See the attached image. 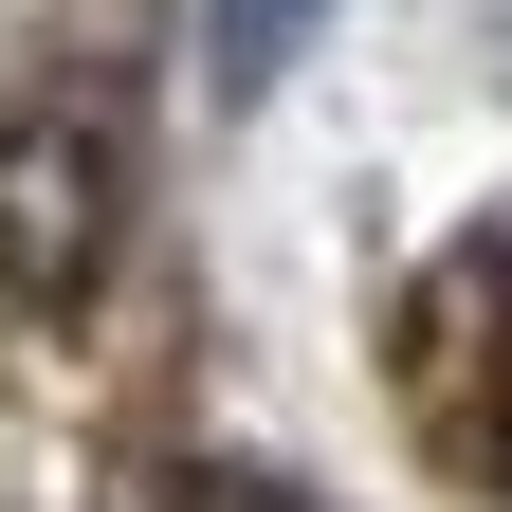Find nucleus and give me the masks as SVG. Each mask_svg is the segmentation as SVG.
Returning a JSON list of instances; mask_svg holds the SVG:
<instances>
[{"label":"nucleus","instance_id":"f257e3e1","mask_svg":"<svg viewBox=\"0 0 512 512\" xmlns=\"http://www.w3.org/2000/svg\"><path fill=\"white\" fill-rule=\"evenodd\" d=\"M128 238V92L37 74L0 92V311H74Z\"/></svg>","mask_w":512,"mask_h":512},{"label":"nucleus","instance_id":"7ed1b4c3","mask_svg":"<svg viewBox=\"0 0 512 512\" xmlns=\"http://www.w3.org/2000/svg\"><path fill=\"white\" fill-rule=\"evenodd\" d=\"M183 512H293V494H256V476H202V494H183Z\"/></svg>","mask_w":512,"mask_h":512},{"label":"nucleus","instance_id":"f03ea898","mask_svg":"<svg viewBox=\"0 0 512 512\" xmlns=\"http://www.w3.org/2000/svg\"><path fill=\"white\" fill-rule=\"evenodd\" d=\"M311 19H330V0H202V74H220V92H275Z\"/></svg>","mask_w":512,"mask_h":512}]
</instances>
